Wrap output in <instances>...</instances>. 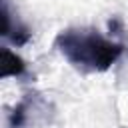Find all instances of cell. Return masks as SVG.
<instances>
[{"label": "cell", "mask_w": 128, "mask_h": 128, "mask_svg": "<svg viewBox=\"0 0 128 128\" xmlns=\"http://www.w3.org/2000/svg\"><path fill=\"white\" fill-rule=\"evenodd\" d=\"M54 46L74 68L88 74L106 72L124 52L122 44L104 38L96 30H80V28L62 30L56 36Z\"/></svg>", "instance_id": "obj_1"}, {"label": "cell", "mask_w": 128, "mask_h": 128, "mask_svg": "<svg viewBox=\"0 0 128 128\" xmlns=\"http://www.w3.org/2000/svg\"><path fill=\"white\" fill-rule=\"evenodd\" d=\"M26 72V64L24 60L8 50V48H2V78H8V76H22Z\"/></svg>", "instance_id": "obj_2"}, {"label": "cell", "mask_w": 128, "mask_h": 128, "mask_svg": "<svg viewBox=\"0 0 128 128\" xmlns=\"http://www.w3.org/2000/svg\"><path fill=\"white\" fill-rule=\"evenodd\" d=\"M26 110H28V104L20 102L10 112V128H22L24 126V122H26Z\"/></svg>", "instance_id": "obj_3"}]
</instances>
